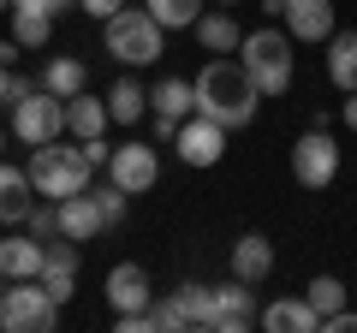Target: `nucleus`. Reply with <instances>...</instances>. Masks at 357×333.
Segmentation results:
<instances>
[{
    "mask_svg": "<svg viewBox=\"0 0 357 333\" xmlns=\"http://www.w3.org/2000/svg\"><path fill=\"white\" fill-rule=\"evenodd\" d=\"M60 232L72 244H89L96 232H107V220H102V208H96V196H89V191L60 196Z\"/></svg>",
    "mask_w": 357,
    "mask_h": 333,
    "instance_id": "obj_16",
    "label": "nucleus"
},
{
    "mask_svg": "<svg viewBox=\"0 0 357 333\" xmlns=\"http://www.w3.org/2000/svg\"><path fill=\"white\" fill-rule=\"evenodd\" d=\"M107 179L119 185V191L143 196L155 179H161V155H155V143H114V155H107Z\"/></svg>",
    "mask_w": 357,
    "mask_h": 333,
    "instance_id": "obj_9",
    "label": "nucleus"
},
{
    "mask_svg": "<svg viewBox=\"0 0 357 333\" xmlns=\"http://www.w3.org/2000/svg\"><path fill=\"white\" fill-rule=\"evenodd\" d=\"M30 208H36V185H30V173L0 161V226H24Z\"/></svg>",
    "mask_w": 357,
    "mask_h": 333,
    "instance_id": "obj_14",
    "label": "nucleus"
},
{
    "mask_svg": "<svg viewBox=\"0 0 357 333\" xmlns=\"http://www.w3.org/2000/svg\"><path fill=\"white\" fill-rule=\"evenodd\" d=\"M215 6H238V0H215Z\"/></svg>",
    "mask_w": 357,
    "mask_h": 333,
    "instance_id": "obj_40",
    "label": "nucleus"
},
{
    "mask_svg": "<svg viewBox=\"0 0 357 333\" xmlns=\"http://www.w3.org/2000/svg\"><path fill=\"white\" fill-rule=\"evenodd\" d=\"M42 250H48V244H42L36 232H24V238H0V274H6V280H36V274H42Z\"/></svg>",
    "mask_w": 357,
    "mask_h": 333,
    "instance_id": "obj_18",
    "label": "nucleus"
},
{
    "mask_svg": "<svg viewBox=\"0 0 357 333\" xmlns=\"http://www.w3.org/2000/svg\"><path fill=\"white\" fill-rule=\"evenodd\" d=\"M149 107L167 114V119H191L197 114V90L185 84V77H161V84L149 90Z\"/></svg>",
    "mask_w": 357,
    "mask_h": 333,
    "instance_id": "obj_24",
    "label": "nucleus"
},
{
    "mask_svg": "<svg viewBox=\"0 0 357 333\" xmlns=\"http://www.w3.org/2000/svg\"><path fill=\"white\" fill-rule=\"evenodd\" d=\"M107 125H114V119H107V102H96L89 90H77L72 102H66V131H72L77 143H84V137H102Z\"/></svg>",
    "mask_w": 357,
    "mask_h": 333,
    "instance_id": "obj_22",
    "label": "nucleus"
},
{
    "mask_svg": "<svg viewBox=\"0 0 357 333\" xmlns=\"http://www.w3.org/2000/svg\"><path fill=\"white\" fill-rule=\"evenodd\" d=\"M155 321H161V333H215V286L203 280H185L178 292L155 297Z\"/></svg>",
    "mask_w": 357,
    "mask_h": 333,
    "instance_id": "obj_6",
    "label": "nucleus"
},
{
    "mask_svg": "<svg viewBox=\"0 0 357 333\" xmlns=\"http://www.w3.org/2000/svg\"><path fill=\"white\" fill-rule=\"evenodd\" d=\"M89 196H96V208H102L107 226H119V220H126V208H131V191H119L114 179H102V185L89 179Z\"/></svg>",
    "mask_w": 357,
    "mask_h": 333,
    "instance_id": "obj_27",
    "label": "nucleus"
},
{
    "mask_svg": "<svg viewBox=\"0 0 357 333\" xmlns=\"http://www.w3.org/2000/svg\"><path fill=\"white\" fill-rule=\"evenodd\" d=\"M36 280H42V292H48L54 304H66V297L77 292V268H42Z\"/></svg>",
    "mask_w": 357,
    "mask_h": 333,
    "instance_id": "obj_29",
    "label": "nucleus"
},
{
    "mask_svg": "<svg viewBox=\"0 0 357 333\" xmlns=\"http://www.w3.org/2000/svg\"><path fill=\"white\" fill-rule=\"evenodd\" d=\"M178 161L185 166H215L220 155H227V125H215V119H178Z\"/></svg>",
    "mask_w": 357,
    "mask_h": 333,
    "instance_id": "obj_10",
    "label": "nucleus"
},
{
    "mask_svg": "<svg viewBox=\"0 0 357 333\" xmlns=\"http://www.w3.org/2000/svg\"><path fill=\"white\" fill-rule=\"evenodd\" d=\"M30 90H36V77H24V72H13V90H6V107H13V102H24Z\"/></svg>",
    "mask_w": 357,
    "mask_h": 333,
    "instance_id": "obj_35",
    "label": "nucleus"
},
{
    "mask_svg": "<svg viewBox=\"0 0 357 333\" xmlns=\"http://www.w3.org/2000/svg\"><path fill=\"white\" fill-rule=\"evenodd\" d=\"M256 321H262L268 333H321V316L310 309V297H274Z\"/></svg>",
    "mask_w": 357,
    "mask_h": 333,
    "instance_id": "obj_17",
    "label": "nucleus"
},
{
    "mask_svg": "<svg viewBox=\"0 0 357 333\" xmlns=\"http://www.w3.org/2000/svg\"><path fill=\"white\" fill-rule=\"evenodd\" d=\"M24 42H18V36H6V42H0V65H18V60H24Z\"/></svg>",
    "mask_w": 357,
    "mask_h": 333,
    "instance_id": "obj_36",
    "label": "nucleus"
},
{
    "mask_svg": "<svg viewBox=\"0 0 357 333\" xmlns=\"http://www.w3.org/2000/svg\"><path fill=\"white\" fill-rule=\"evenodd\" d=\"M328 84L340 95L357 90V30H333L328 36Z\"/></svg>",
    "mask_w": 357,
    "mask_h": 333,
    "instance_id": "obj_19",
    "label": "nucleus"
},
{
    "mask_svg": "<svg viewBox=\"0 0 357 333\" xmlns=\"http://www.w3.org/2000/svg\"><path fill=\"white\" fill-rule=\"evenodd\" d=\"M48 95H60V102H72L77 90H89V72H84V60L77 54H54L48 65H42V77H36Z\"/></svg>",
    "mask_w": 357,
    "mask_h": 333,
    "instance_id": "obj_20",
    "label": "nucleus"
},
{
    "mask_svg": "<svg viewBox=\"0 0 357 333\" xmlns=\"http://www.w3.org/2000/svg\"><path fill=\"white\" fill-rule=\"evenodd\" d=\"M256 292L244 280H232V286H215V333H244V327H256Z\"/></svg>",
    "mask_w": 357,
    "mask_h": 333,
    "instance_id": "obj_12",
    "label": "nucleus"
},
{
    "mask_svg": "<svg viewBox=\"0 0 357 333\" xmlns=\"http://www.w3.org/2000/svg\"><path fill=\"white\" fill-rule=\"evenodd\" d=\"M286 6H292V0H268V13H286Z\"/></svg>",
    "mask_w": 357,
    "mask_h": 333,
    "instance_id": "obj_39",
    "label": "nucleus"
},
{
    "mask_svg": "<svg viewBox=\"0 0 357 333\" xmlns=\"http://www.w3.org/2000/svg\"><path fill=\"white\" fill-rule=\"evenodd\" d=\"M107 155H114V143H102V137H84V161H89V166H107Z\"/></svg>",
    "mask_w": 357,
    "mask_h": 333,
    "instance_id": "obj_32",
    "label": "nucleus"
},
{
    "mask_svg": "<svg viewBox=\"0 0 357 333\" xmlns=\"http://www.w3.org/2000/svg\"><path fill=\"white\" fill-rule=\"evenodd\" d=\"M191 30H197V42H203L208 54H238V42H244V30L232 24V6H215V13H203Z\"/></svg>",
    "mask_w": 357,
    "mask_h": 333,
    "instance_id": "obj_21",
    "label": "nucleus"
},
{
    "mask_svg": "<svg viewBox=\"0 0 357 333\" xmlns=\"http://www.w3.org/2000/svg\"><path fill=\"white\" fill-rule=\"evenodd\" d=\"M238 65L250 72V84L262 95H286L292 90V72H298V54H292V36L286 30H250V36L238 42Z\"/></svg>",
    "mask_w": 357,
    "mask_h": 333,
    "instance_id": "obj_3",
    "label": "nucleus"
},
{
    "mask_svg": "<svg viewBox=\"0 0 357 333\" xmlns=\"http://www.w3.org/2000/svg\"><path fill=\"white\" fill-rule=\"evenodd\" d=\"M0 292H6V274H0Z\"/></svg>",
    "mask_w": 357,
    "mask_h": 333,
    "instance_id": "obj_43",
    "label": "nucleus"
},
{
    "mask_svg": "<svg viewBox=\"0 0 357 333\" xmlns=\"http://www.w3.org/2000/svg\"><path fill=\"white\" fill-rule=\"evenodd\" d=\"M0 327L6 333H54L60 327V304L42 292V280H6V292H0Z\"/></svg>",
    "mask_w": 357,
    "mask_h": 333,
    "instance_id": "obj_5",
    "label": "nucleus"
},
{
    "mask_svg": "<svg viewBox=\"0 0 357 333\" xmlns=\"http://www.w3.org/2000/svg\"><path fill=\"white\" fill-rule=\"evenodd\" d=\"M13 137L30 143V149H36V143L66 137V102H60V95H48V90L36 84L24 102H13Z\"/></svg>",
    "mask_w": 357,
    "mask_h": 333,
    "instance_id": "obj_8",
    "label": "nucleus"
},
{
    "mask_svg": "<svg viewBox=\"0 0 357 333\" xmlns=\"http://www.w3.org/2000/svg\"><path fill=\"white\" fill-rule=\"evenodd\" d=\"M6 90H13V65H0V102H6Z\"/></svg>",
    "mask_w": 357,
    "mask_h": 333,
    "instance_id": "obj_38",
    "label": "nucleus"
},
{
    "mask_svg": "<svg viewBox=\"0 0 357 333\" xmlns=\"http://www.w3.org/2000/svg\"><path fill=\"white\" fill-rule=\"evenodd\" d=\"M345 125H351V137H357V90L345 95Z\"/></svg>",
    "mask_w": 357,
    "mask_h": 333,
    "instance_id": "obj_37",
    "label": "nucleus"
},
{
    "mask_svg": "<svg viewBox=\"0 0 357 333\" xmlns=\"http://www.w3.org/2000/svg\"><path fill=\"white\" fill-rule=\"evenodd\" d=\"M304 297H310V309H316V316H333V309H345V286L333 280V274H316Z\"/></svg>",
    "mask_w": 357,
    "mask_h": 333,
    "instance_id": "obj_28",
    "label": "nucleus"
},
{
    "mask_svg": "<svg viewBox=\"0 0 357 333\" xmlns=\"http://www.w3.org/2000/svg\"><path fill=\"white\" fill-rule=\"evenodd\" d=\"M0 149H6V131H0Z\"/></svg>",
    "mask_w": 357,
    "mask_h": 333,
    "instance_id": "obj_42",
    "label": "nucleus"
},
{
    "mask_svg": "<svg viewBox=\"0 0 357 333\" xmlns=\"http://www.w3.org/2000/svg\"><path fill=\"white\" fill-rule=\"evenodd\" d=\"M292 179L304 191H328L340 179V143L328 137V125H310L304 137L292 143Z\"/></svg>",
    "mask_w": 357,
    "mask_h": 333,
    "instance_id": "obj_7",
    "label": "nucleus"
},
{
    "mask_svg": "<svg viewBox=\"0 0 357 333\" xmlns=\"http://www.w3.org/2000/svg\"><path fill=\"white\" fill-rule=\"evenodd\" d=\"M107 304L119 309H149L155 304V286H149V268H137V262H114L107 268Z\"/></svg>",
    "mask_w": 357,
    "mask_h": 333,
    "instance_id": "obj_11",
    "label": "nucleus"
},
{
    "mask_svg": "<svg viewBox=\"0 0 357 333\" xmlns=\"http://www.w3.org/2000/svg\"><path fill=\"white\" fill-rule=\"evenodd\" d=\"M30 185H36V196H48V203H60V196L72 191H89V179H96V166L84 161V143H36L30 149Z\"/></svg>",
    "mask_w": 357,
    "mask_h": 333,
    "instance_id": "obj_2",
    "label": "nucleus"
},
{
    "mask_svg": "<svg viewBox=\"0 0 357 333\" xmlns=\"http://www.w3.org/2000/svg\"><path fill=\"white\" fill-rule=\"evenodd\" d=\"M13 36L24 42V48H48L54 18H48V13H36V6H13Z\"/></svg>",
    "mask_w": 357,
    "mask_h": 333,
    "instance_id": "obj_26",
    "label": "nucleus"
},
{
    "mask_svg": "<svg viewBox=\"0 0 357 333\" xmlns=\"http://www.w3.org/2000/svg\"><path fill=\"white\" fill-rule=\"evenodd\" d=\"M143 114H149V90H143L137 77H119L114 90H107V119L114 125H137Z\"/></svg>",
    "mask_w": 357,
    "mask_h": 333,
    "instance_id": "obj_23",
    "label": "nucleus"
},
{
    "mask_svg": "<svg viewBox=\"0 0 357 333\" xmlns=\"http://www.w3.org/2000/svg\"><path fill=\"white\" fill-rule=\"evenodd\" d=\"M143 6H149V18H155L161 30H191L197 18H203L208 0H143Z\"/></svg>",
    "mask_w": 357,
    "mask_h": 333,
    "instance_id": "obj_25",
    "label": "nucleus"
},
{
    "mask_svg": "<svg viewBox=\"0 0 357 333\" xmlns=\"http://www.w3.org/2000/svg\"><path fill=\"white\" fill-rule=\"evenodd\" d=\"M280 18H286V36L292 42H328L340 30L333 24V0H292Z\"/></svg>",
    "mask_w": 357,
    "mask_h": 333,
    "instance_id": "obj_13",
    "label": "nucleus"
},
{
    "mask_svg": "<svg viewBox=\"0 0 357 333\" xmlns=\"http://www.w3.org/2000/svg\"><path fill=\"white\" fill-rule=\"evenodd\" d=\"M191 90H197V114L215 119V125H227V131H244L256 119V107H262V90L250 84V72H244L238 60H227V54H215V60L191 77Z\"/></svg>",
    "mask_w": 357,
    "mask_h": 333,
    "instance_id": "obj_1",
    "label": "nucleus"
},
{
    "mask_svg": "<svg viewBox=\"0 0 357 333\" xmlns=\"http://www.w3.org/2000/svg\"><path fill=\"white\" fill-rule=\"evenodd\" d=\"M13 6H36V13H48V18H60V13H72L77 0H13Z\"/></svg>",
    "mask_w": 357,
    "mask_h": 333,
    "instance_id": "obj_33",
    "label": "nucleus"
},
{
    "mask_svg": "<svg viewBox=\"0 0 357 333\" xmlns=\"http://www.w3.org/2000/svg\"><path fill=\"white\" fill-rule=\"evenodd\" d=\"M321 333H357V309H333V316H321Z\"/></svg>",
    "mask_w": 357,
    "mask_h": 333,
    "instance_id": "obj_31",
    "label": "nucleus"
},
{
    "mask_svg": "<svg viewBox=\"0 0 357 333\" xmlns=\"http://www.w3.org/2000/svg\"><path fill=\"white\" fill-rule=\"evenodd\" d=\"M6 6H13V0H0V13H6Z\"/></svg>",
    "mask_w": 357,
    "mask_h": 333,
    "instance_id": "obj_41",
    "label": "nucleus"
},
{
    "mask_svg": "<svg viewBox=\"0 0 357 333\" xmlns=\"http://www.w3.org/2000/svg\"><path fill=\"white\" fill-rule=\"evenodd\" d=\"M30 232H36L42 244H48V238H60V203H48V208H30Z\"/></svg>",
    "mask_w": 357,
    "mask_h": 333,
    "instance_id": "obj_30",
    "label": "nucleus"
},
{
    "mask_svg": "<svg viewBox=\"0 0 357 333\" xmlns=\"http://www.w3.org/2000/svg\"><path fill=\"white\" fill-rule=\"evenodd\" d=\"M102 48L114 54L119 65H155L167 48V30L149 18V6H119L114 18H102Z\"/></svg>",
    "mask_w": 357,
    "mask_h": 333,
    "instance_id": "obj_4",
    "label": "nucleus"
},
{
    "mask_svg": "<svg viewBox=\"0 0 357 333\" xmlns=\"http://www.w3.org/2000/svg\"><path fill=\"white\" fill-rule=\"evenodd\" d=\"M232 280H244V286H262L268 274H274V244L262 238V232H244L238 244H232Z\"/></svg>",
    "mask_w": 357,
    "mask_h": 333,
    "instance_id": "obj_15",
    "label": "nucleus"
},
{
    "mask_svg": "<svg viewBox=\"0 0 357 333\" xmlns=\"http://www.w3.org/2000/svg\"><path fill=\"white\" fill-rule=\"evenodd\" d=\"M77 6H84V13H89V18H114V13H119V6H126V0H77Z\"/></svg>",
    "mask_w": 357,
    "mask_h": 333,
    "instance_id": "obj_34",
    "label": "nucleus"
}]
</instances>
